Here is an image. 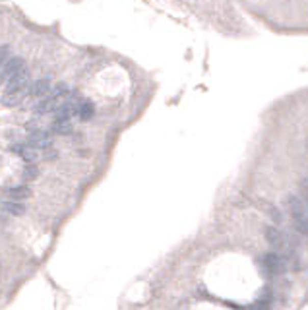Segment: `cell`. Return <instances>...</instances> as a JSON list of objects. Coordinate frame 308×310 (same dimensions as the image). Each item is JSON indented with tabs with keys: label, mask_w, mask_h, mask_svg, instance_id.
I'll return each mask as SVG.
<instances>
[{
	"label": "cell",
	"mask_w": 308,
	"mask_h": 310,
	"mask_svg": "<svg viewBox=\"0 0 308 310\" xmlns=\"http://www.w3.org/2000/svg\"><path fill=\"white\" fill-rule=\"evenodd\" d=\"M285 210L289 213L293 227H295L300 235L308 237V208L306 203H304V200L299 198V196H295V194H291V196L285 198Z\"/></svg>",
	"instance_id": "obj_1"
},
{
	"label": "cell",
	"mask_w": 308,
	"mask_h": 310,
	"mask_svg": "<svg viewBox=\"0 0 308 310\" xmlns=\"http://www.w3.org/2000/svg\"><path fill=\"white\" fill-rule=\"evenodd\" d=\"M258 264H260V270L264 271L266 275H270V277H277V275H281L283 271L289 268L285 256L279 254V252H273V250L262 254Z\"/></svg>",
	"instance_id": "obj_2"
},
{
	"label": "cell",
	"mask_w": 308,
	"mask_h": 310,
	"mask_svg": "<svg viewBox=\"0 0 308 310\" xmlns=\"http://www.w3.org/2000/svg\"><path fill=\"white\" fill-rule=\"evenodd\" d=\"M28 144L31 147H35V149H48V147H53V136L48 130H43V128H35L28 138Z\"/></svg>",
	"instance_id": "obj_3"
},
{
	"label": "cell",
	"mask_w": 308,
	"mask_h": 310,
	"mask_svg": "<svg viewBox=\"0 0 308 310\" xmlns=\"http://www.w3.org/2000/svg\"><path fill=\"white\" fill-rule=\"evenodd\" d=\"M266 241L270 244L273 252H279L285 250V246H287V237H285V232H281L277 227H268L266 229Z\"/></svg>",
	"instance_id": "obj_4"
},
{
	"label": "cell",
	"mask_w": 308,
	"mask_h": 310,
	"mask_svg": "<svg viewBox=\"0 0 308 310\" xmlns=\"http://www.w3.org/2000/svg\"><path fill=\"white\" fill-rule=\"evenodd\" d=\"M53 91V82L48 77H39L29 86V95L35 99H47Z\"/></svg>",
	"instance_id": "obj_5"
},
{
	"label": "cell",
	"mask_w": 308,
	"mask_h": 310,
	"mask_svg": "<svg viewBox=\"0 0 308 310\" xmlns=\"http://www.w3.org/2000/svg\"><path fill=\"white\" fill-rule=\"evenodd\" d=\"M12 153L18 155L19 159H23V161H28V165L35 163V159L39 157V151L35 147H31L28 142H21V144H12Z\"/></svg>",
	"instance_id": "obj_6"
},
{
	"label": "cell",
	"mask_w": 308,
	"mask_h": 310,
	"mask_svg": "<svg viewBox=\"0 0 308 310\" xmlns=\"http://www.w3.org/2000/svg\"><path fill=\"white\" fill-rule=\"evenodd\" d=\"M25 68V62H23V58L19 57H10L8 62L2 66L0 70V77H2V82H8L12 76H16L19 70H23Z\"/></svg>",
	"instance_id": "obj_7"
},
{
	"label": "cell",
	"mask_w": 308,
	"mask_h": 310,
	"mask_svg": "<svg viewBox=\"0 0 308 310\" xmlns=\"http://www.w3.org/2000/svg\"><path fill=\"white\" fill-rule=\"evenodd\" d=\"M28 95H29V89H21V91H10V89H6L0 101H2V105L4 107H16Z\"/></svg>",
	"instance_id": "obj_8"
},
{
	"label": "cell",
	"mask_w": 308,
	"mask_h": 310,
	"mask_svg": "<svg viewBox=\"0 0 308 310\" xmlns=\"http://www.w3.org/2000/svg\"><path fill=\"white\" fill-rule=\"evenodd\" d=\"M60 105H62V101H60V99H55V97L48 95L47 99H43V101L35 107V113H37V115H50V113L55 115Z\"/></svg>",
	"instance_id": "obj_9"
},
{
	"label": "cell",
	"mask_w": 308,
	"mask_h": 310,
	"mask_svg": "<svg viewBox=\"0 0 308 310\" xmlns=\"http://www.w3.org/2000/svg\"><path fill=\"white\" fill-rule=\"evenodd\" d=\"M6 196H8V200H14V202H23L31 196V190L25 184H14L6 188Z\"/></svg>",
	"instance_id": "obj_10"
},
{
	"label": "cell",
	"mask_w": 308,
	"mask_h": 310,
	"mask_svg": "<svg viewBox=\"0 0 308 310\" xmlns=\"http://www.w3.org/2000/svg\"><path fill=\"white\" fill-rule=\"evenodd\" d=\"M48 132L58 136H66L72 132V120H62V118H55L53 124L48 126Z\"/></svg>",
	"instance_id": "obj_11"
},
{
	"label": "cell",
	"mask_w": 308,
	"mask_h": 310,
	"mask_svg": "<svg viewBox=\"0 0 308 310\" xmlns=\"http://www.w3.org/2000/svg\"><path fill=\"white\" fill-rule=\"evenodd\" d=\"M2 212L8 213V215H14V217H19L25 213V205L23 202H14V200H4L2 202Z\"/></svg>",
	"instance_id": "obj_12"
},
{
	"label": "cell",
	"mask_w": 308,
	"mask_h": 310,
	"mask_svg": "<svg viewBox=\"0 0 308 310\" xmlns=\"http://www.w3.org/2000/svg\"><path fill=\"white\" fill-rule=\"evenodd\" d=\"M93 113H95L93 103H91L89 99H82L80 105H78V116H80L82 120H89V118L93 116Z\"/></svg>",
	"instance_id": "obj_13"
},
{
	"label": "cell",
	"mask_w": 308,
	"mask_h": 310,
	"mask_svg": "<svg viewBox=\"0 0 308 310\" xmlns=\"http://www.w3.org/2000/svg\"><path fill=\"white\" fill-rule=\"evenodd\" d=\"M39 174H41L39 167L31 163V165H25V169H23L21 176H23V180H35V178H39Z\"/></svg>",
	"instance_id": "obj_14"
},
{
	"label": "cell",
	"mask_w": 308,
	"mask_h": 310,
	"mask_svg": "<svg viewBox=\"0 0 308 310\" xmlns=\"http://www.w3.org/2000/svg\"><path fill=\"white\" fill-rule=\"evenodd\" d=\"M10 58V47L8 45H4V47H0V70H2V66L8 62Z\"/></svg>",
	"instance_id": "obj_15"
},
{
	"label": "cell",
	"mask_w": 308,
	"mask_h": 310,
	"mask_svg": "<svg viewBox=\"0 0 308 310\" xmlns=\"http://www.w3.org/2000/svg\"><path fill=\"white\" fill-rule=\"evenodd\" d=\"M43 157H45V159H47V161H50V159H57L58 157V151L57 149H53V147H48V149H45V151H43Z\"/></svg>",
	"instance_id": "obj_16"
},
{
	"label": "cell",
	"mask_w": 308,
	"mask_h": 310,
	"mask_svg": "<svg viewBox=\"0 0 308 310\" xmlns=\"http://www.w3.org/2000/svg\"><path fill=\"white\" fill-rule=\"evenodd\" d=\"M302 200H304V203H308V178L302 180Z\"/></svg>",
	"instance_id": "obj_17"
}]
</instances>
